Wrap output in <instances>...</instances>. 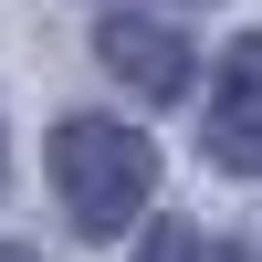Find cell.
Here are the masks:
<instances>
[{"instance_id":"cell-1","label":"cell","mask_w":262,"mask_h":262,"mask_svg":"<svg viewBox=\"0 0 262 262\" xmlns=\"http://www.w3.org/2000/svg\"><path fill=\"white\" fill-rule=\"evenodd\" d=\"M53 189H63V210H74V231L116 242V231L158 200V147H147L137 126H116V116H63L53 126Z\"/></svg>"},{"instance_id":"cell-2","label":"cell","mask_w":262,"mask_h":262,"mask_svg":"<svg viewBox=\"0 0 262 262\" xmlns=\"http://www.w3.org/2000/svg\"><path fill=\"white\" fill-rule=\"evenodd\" d=\"M210 158L262 168V32H252V42H231L221 74H210Z\"/></svg>"},{"instance_id":"cell-4","label":"cell","mask_w":262,"mask_h":262,"mask_svg":"<svg viewBox=\"0 0 262 262\" xmlns=\"http://www.w3.org/2000/svg\"><path fill=\"white\" fill-rule=\"evenodd\" d=\"M137 262H252V252L242 242H210V231H189V221H168V231H147Z\"/></svg>"},{"instance_id":"cell-3","label":"cell","mask_w":262,"mask_h":262,"mask_svg":"<svg viewBox=\"0 0 262 262\" xmlns=\"http://www.w3.org/2000/svg\"><path fill=\"white\" fill-rule=\"evenodd\" d=\"M95 53H105V74H116L126 95H147V105H168V95L189 84V42L168 32V21H126V11H116V21L95 32Z\"/></svg>"}]
</instances>
